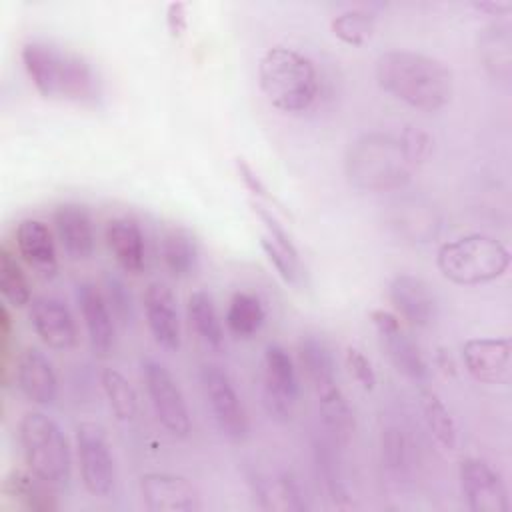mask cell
Returning <instances> with one entry per match:
<instances>
[{
  "label": "cell",
  "instance_id": "1",
  "mask_svg": "<svg viewBox=\"0 0 512 512\" xmlns=\"http://www.w3.org/2000/svg\"><path fill=\"white\" fill-rule=\"evenodd\" d=\"M24 70L42 98L98 106L104 86L98 70L82 54L50 40H28L20 52Z\"/></svg>",
  "mask_w": 512,
  "mask_h": 512
},
{
  "label": "cell",
  "instance_id": "2",
  "mask_svg": "<svg viewBox=\"0 0 512 512\" xmlns=\"http://www.w3.org/2000/svg\"><path fill=\"white\" fill-rule=\"evenodd\" d=\"M374 74L384 92L410 108L436 112L452 100V70L434 56L412 50H388L376 58Z\"/></svg>",
  "mask_w": 512,
  "mask_h": 512
},
{
  "label": "cell",
  "instance_id": "3",
  "mask_svg": "<svg viewBox=\"0 0 512 512\" xmlns=\"http://www.w3.org/2000/svg\"><path fill=\"white\" fill-rule=\"evenodd\" d=\"M398 136L368 132L358 136L344 158L348 182L364 192L402 190L414 172Z\"/></svg>",
  "mask_w": 512,
  "mask_h": 512
},
{
  "label": "cell",
  "instance_id": "4",
  "mask_svg": "<svg viewBox=\"0 0 512 512\" xmlns=\"http://www.w3.org/2000/svg\"><path fill=\"white\" fill-rule=\"evenodd\" d=\"M258 84L280 112L308 110L318 96V74L312 60L286 46L268 48L258 60Z\"/></svg>",
  "mask_w": 512,
  "mask_h": 512
},
{
  "label": "cell",
  "instance_id": "5",
  "mask_svg": "<svg viewBox=\"0 0 512 512\" xmlns=\"http://www.w3.org/2000/svg\"><path fill=\"white\" fill-rule=\"evenodd\" d=\"M440 274L460 286L498 280L510 268V250L488 234H468L444 242L436 252Z\"/></svg>",
  "mask_w": 512,
  "mask_h": 512
},
{
  "label": "cell",
  "instance_id": "6",
  "mask_svg": "<svg viewBox=\"0 0 512 512\" xmlns=\"http://www.w3.org/2000/svg\"><path fill=\"white\" fill-rule=\"evenodd\" d=\"M20 446L30 472L54 488L66 486L72 472L68 438L44 412H26L18 426Z\"/></svg>",
  "mask_w": 512,
  "mask_h": 512
},
{
  "label": "cell",
  "instance_id": "7",
  "mask_svg": "<svg viewBox=\"0 0 512 512\" xmlns=\"http://www.w3.org/2000/svg\"><path fill=\"white\" fill-rule=\"evenodd\" d=\"M200 386L210 406L212 418L218 430L232 442H242L248 436V416L244 404L226 374V370L214 362L200 366Z\"/></svg>",
  "mask_w": 512,
  "mask_h": 512
},
{
  "label": "cell",
  "instance_id": "8",
  "mask_svg": "<svg viewBox=\"0 0 512 512\" xmlns=\"http://www.w3.org/2000/svg\"><path fill=\"white\" fill-rule=\"evenodd\" d=\"M260 396L272 420L288 422L292 418L298 400V376L290 354L280 344H268L264 350Z\"/></svg>",
  "mask_w": 512,
  "mask_h": 512
},
{
  "label": "cell",
  "instance_id": "9",
  "mask_svg": "<svg viewBox=\"0 0 512 512\" xmlns=\"http://www.w3.org/2000/svg\"><path fill=\"white\" fill-rule=\"evenodd\" d=\"M142 378L146 384V392L158 422L172 434L174 438H188L192 430L190 412L184 400V394L174 380L172 372L154 358L142 360Z\"/></svg>",
  "mask_w": 512,
  "mask_h": 512
},
{
  "label": "cell",
  "instance_id": "10",
  "mask_svg": "<svg viewBox=\"0 0 512 512\" xmlns=\"http://www.w3.org/2000/svg\"><path fill=\"white\" fill-rule=\"evenodd\" d=\"M76 452L80 478L88 494L108 498L116 484V464L106 432L94 422L76 426Z\"/></svg>",
  "mask_w": 512,
  "mask_h": 512
},
{
  "label": "cell",
  "instance_id": "11",
  "mask_svg": "<svg viewBox=\"0 0 512 512\" xmlns=\"http://www.w3.org/2000/svg\"><path fill=\"white\" fill-rule=\"evenodd\" d=\"M370 320L376 328L380 346L386 354V358L390 360V364L396 368V372H400L404 378L422 384L428 380V364L420 352V348L416 346V342L404 332L400 320L396 314L388 312V310H372L370 312Z\"/></svg>",
  "mask_w": 512,
  "mask_h": 512
},
{
  "label": "cell",
  "instance_id": "12",
  "mask_svg": "<svg viewBox=\"0 0 512 512\" xmlns=\"http://www.w3.org/2000/svg\"><path fill=\"white\" fill-rule=\"evenodd\" d=\"M462 496L472 512H508L510 500L502 476L480 458H464L458 468Z\"/></svg>",
  "mask_w": 512,
  "mask_h": 512
},
{
  "label": "cell",
  "instance_id": "13",
  "mask_svg": "<svg viewBox=\"0 0 512 512\" xmlns=\"http://www.w3.org/2000/svg\"><path fill=\"white\" fill-rule=\"evenodd\" d=\"M140 496L150 512H198L202 500L196 486L178 474L146 472L140 476Z\"/></svg>",
  "mask_w": 512,
  "mask_h": 512
},
{
  "label": "cell",
  "instance_id": "14",
  "mask_svg": "<svg viewBox=\"0 0 512 512\" xmlns=\"http://www.w3.org/2000/svg\"><path fill=\"white\" fill-rule=\"evenodd\" d=\"M386 222L400 238L410 242H430L440 232V214L432 202L422 196H400L392 200Z\"/></svg>",
  "mask_w": 512,
  "mask_h": 512
},
{
  "label": "cell",
  "instance_id": "15",
  "mask_svg": "<svg viewBox=\"0 0 512 512\" xmlns=\"http://www.w3.org/2000/svg\"><path fill=\"white\" fill-rule=\"evenodd\" d=\"M30 324L36 336L54 350H70L78 344V326L70 308L54 296H36L30 304Z\"/></svg>",
  "mask_w": 512,
  "mask_h": 512
},
{
  "label": "cell",
  "instance_id": "16",
  "mask_svg": "<svg viewBox=\"0 0 512 512\" xmlns=\"http://www.w3.org/2000/svg\"><path fill=\"white\" fill-rule=\"evenodd\" d=\"M76 304L82 312L92 352L100 358L110 356L116 340V320L104 292L92 282L76 284Z\"/></svg>",
  "mask_w": 512,
  "mask_h": 512
},
{
  "label": "cell",
  "instance_id": "17",
  "mask_svg": "<svg viewBox=\"0 0 512 512\" xmlns=\"http://www.w3.org/2000/svg\"><path fill=\"white\" fill-rule=\"evenodd\" d=\"M388 296L394 310L416 328H428L438 318V300L432 288L418 276H394L388 286Z\"/></svg>",
  "mask_w": 512,
  "mask_h": 512
},
{
  "label": "cell",
  "instance_id": "18",
  "mask_svg": "<svg viewBox=\"0 0 512 512\" xmlns=\"http://www.w3.org/2000/svg\"><path fill=\"white\" fill-rule=\"evenodd\" d=\"M144 314L156 344L168 352L180 348V318L174 292L164 282H150L144 290Z\"/></svg>",
  "mask_w": 512,
  "mask_h": 512
},
{
  "label": "cell",
  "instance_id": "19",
  "mask_svg": "<svg viewBox=\"0 0 512 512\" xmlns=\"http://www.w3.org/2000/svg\"><path fill=\"white\" fill-rule=\"evenodd\" d=\"M510 352L508 338H470L462 344L464 366L482 384H500L508 378Z\"/></svg>",
  "mask_w": 512,
  "mask_h": 512
},
{
  "label": "cell",
  "instance_id": "20",
  "mask_svg": "<svg viewBox=\"0 0 512 512\" xmlns=\"http://www.w3.org/2000/svg\"><path fill=\"white\" fill-rule=\"evenodd\" d=\"M246 482L258 500L260 508L264 510H296L306 512L310 508L306 500V492L302 484L286 470H280L276 474H266L256 468L246 470Z\"/></svg>",
  "mask_w": 512,
  "mask_h": 512
},
{
  "label": "cell",
  "instance_id": "21",
  "mask_svg": "<svg viewBox=\"0 0 512 512\" xmlns=\"http://www.w3.org/2000/svg\"><path fill=\"white\" fill-rule=\"evenodd\" d=\"M54 230L70 260H88L96 248L94 224L86 206L66 202L54 210Z\"/></svg>",
  "mask_w": 512,
  "mask_h": 512
},
{
  "label": "cell",
  "instance_id": "22",
  "mask_svg": "<svg viewBox=\"0 0 512 512\" xmlns=\"http://www.w3.org/2000/svg\"><path fill=\"white\" fill-rule=\"evenodd\" d=\"M16 384L30 402L40 406L52 404L58 396V378L54 366L36 346H26L18 354Z\"/></svg>",
  "mask_w": 512,
  "mask_h": 512
},
{
  "label": "cell",
  "instance_id": "23",
  "mask_svg": "<svg viewBox=\"0 0 512 512\" xmlns=\"http://www.w3.org/2000/svg\"><path fill=\"white\" fill-rule=\"evenodd\" d=\"M16 248L22 260L44 278L56 276L58 258L50 228L42 220L26 218L16 228Z\"/></svg>",
  "mask_w": 512,
  "mask_h": 512
},
{
  "label": "cell",
  "instance_id": "24",
  "mask_svg": "<svg viewBox=\"0 0 512 512\" xmlns=\"http://www.w3.org/2000/svg\"><path fill=\"white\" fill-rule=\"evenodd\" d=\"M336 448H338V444L332 438L316 436L312 440L314 470H316L318 482L322 484V490L330 498V502L340 510H348V508H352V498H350V490H348L346 476L342 470V460H340V454Z\"/></svg>",
  "mask_w": 512,
  "mask_h": 512
},
{
  "label": "cell",
  "instance_id": "25",
  "mask_svg": "<svg viewBox=\"0 0 512 512\" xmlns=\"http://www.w3.org/2000/svg\"><path fill=\"white\" fill-rule=\"evenodd\" d=\"M106 244L120 264L130 274H140L146 266V246L140 224L134 218L118 216L106 224Z\"/></svg>",
  "mask_w": 512,
  "mask_h": 512
},
{
  "label": "cell",
  "instance_id": "26",
  "mask_svg": "<svg viewBox=\"0 0 512 512\" xmlns=\"http://www.w3.org/2000/svg\"><path fill=\"white\" fill-rule=\"evenodd\" d=\"M478 56L490 78L510 82L512 78V32L504 22H494L482 28L476 36Z\"/></svg>",
  "mask_w": 512,
  "mask_h": 512
},
{
  "label": "cell",
  "instance_id": "27",
  "mask_svg": "<svg viewBox=\"0 0 512 512\" xmlns=\"http://www.w3.org/2000/svg\"><path fill=\"white\" fill-rule=\"evenodd\" d=\"M314 392H316V400H318L320 418H322L324 428L328 430L330 438L336 444H346L354 432V414H352V408H350L346 396L342 394L338 382L326 384Z\"/></svg>",
  "mask_w": 512,
  "mask_h": 512
},
{
  "label": "cell",
  "instance_id": "28",
  "mask_svg": "<svg viewBox=\"0 0 512 512\" xmlns=\"http://www.w3.org/2000/svg\"><path fill=\"white\" fill-rule=\"evenodd\" d=\"M160 256L168 272L178 278H186L194 274L198 268L196 240L188 230L180 226H172L164 230L160 240Z\"/></svg>",
  "mask_w": 512,
  "mask_h": 512
},
{
  "label": "cell",
  "instance_id": "29",
  "mask_svg": "<svg viewBox=\"0 0 512 512\" xmlns=\"http://www.w3.org/2000/svg\"><path fill=\"white\" fill-rule=\"evenodd\" d=\"M298 360L314 390L336 382V360L322 338L302 336L298 342Z\"/></svg>",
  "mask_w": 512,
  "mask_h": 512
},
{
  "label": "cell",
  "instance_id": "30",
  "mask_svg": "<svg viewBox=\"0 0 512 512\" xmlns=\"http://www.w3.org/2000/svg\"><path fill=\"white\" fill-rule=\"evenodd\" d=\"M48 482L38 478L34 472L10 470L4 480V494L20 502L28 510H54L56 502Z\"/></svg>",
  "mask_w": 512,
  "mask_h": 512
},
{
  "label": "cell",
  "instance_id": "31",
  "mask_svg": "<svg viewBox=\"0 0 512 512\" xmlns=\"http://www.w3.org/2000/svg\"><path fill=\"white\" fill-rule=\"evenodd\" d=\"M188 320L196 336L210 346L212 350H220L224 346V328L220 316L216 312L214 300L208 292L196 290L188 298Z\"/></svg>",
  "mask_w": 512,
  "mask_h": 512
},
{
  "label": "cell",
  "instance_id": "32",
  "mask_svg": "<svg viewBox=\"0 0 512 512\" xmlns=\"http://www.w3.org/2000/svg\"><path fill=\"white\" fill-rule=\"evenodd\" d=\"M266 320L262 302L250 292H234L226 308V326L238 338L254 336Z\"/></svg>",
  "mask_w": 512,
  "mask_h": 512
},
{
  "label": "cell",
  "instance_id": "33",
  "mask_svg": "<svg viewBox=\"0 0 512 512\" xmlns=\"http://www.w3.org/2000/svg\"><path fill=\"white\" fill-rule=\"evenodd\" d=\"M420 408L424 422L434 436V440L444 448V450H454L456 448V424L454 418L450 416L448 408L440 400V396L428 388L420 392Z\"/></svg>",
  "mask_w": 512,
  "mask_h": 512
},
{
  "label": "cell",
  "instance_id": "34",
  "mask_svg": "<svg viewBox=\"0 0 512 512\" xmlns=\"http://www.w3.org/2000/svg\"><path fill=\"white\" fill-rule=\"evenodd\" d=\"M380 458L386 474L394 480H404L410 472V440L396 424L386 426L380 434Z\"/></svg>",
  "mask_w": 512,
  "mask_h": 512
},
{
  "label": "cell",
  "instance_id": "35",
  "mask_svg": "<svg viewBox=\"0 0 512 512\" xmlns=\"http://www.w3.org/2000/svg\"><path fill=\"white\" fill-rule=\"evenodd\" d=\"M100 384L114 416L122 422L132 420L138 412V396L134 386L128 382V378L114 368H104L100 376Z\"/></svg>",
  "mask_w": 512,
  "mask_h": 512
},
{
  "label": "cell",
  "instance_id": "36",
  "mask_svg": "<svg viewBox=\"0 0 512 512\" xmlns=\"http://www.w3.org/2000/svg\"><path fill=\"white\" fill-rule=\"evenodd\" d=\"M374 26H376L374 12L362 6L348 8L330 20L332 34L348 46H362L366 40H370Z\"/></svg>",
  "mask_w": 512,
  "mask_h": 512
},
{
  "label": "cell",
  "instance_id": "37",
  "mask_svg": "<svg viewBox=\"0 0 512 512\" xmlns=\"http://www.w3.org/2000/svg\"><path fill=\"white\" fill-rule=\"evenodd\" d=\"M0 292L4 302L14 308H22L32 300L28 278L6 248H0Z\"/></svg>",
  "mask_w": 512,
  "mask_h": 512
},
{
  "label": "cell",
  "instance_id": "38",
  "mask_svg": "<svg viewBox=\"0 0 512 512\" xmlns=\"http://www.w3.org/2000/svg\"><path fill=\"white\" fill-rule=\"evenodd\" d=\"M260 246H262L266 258L270 260V264L276 268L278 276H280L286 284L296 286V284L300 282V276H302V266H300L298 254L288 252V250L282 248L278 242H274L268 234H262Z\"/></svg>",
  "mask_w": 512,
  "mask_h": 512
},
{
  "label": "cell",
  "instance_id": "39",
  "mask_svg": "<svg viewBox=\"0 0 512 512\" xmlns=\"http://www.w3.org/2000/svg\"><path fill=\"white\" fill-rule=\"evenodd\" d=\"M104 296L114 314V320L128 326L134 320V298L122 278L108 274L104 280Z\"/></svg>",
  "mask_w": 512,
  "mask_h": 512
},
{
  "label": "cell",
  "instance_id": "40",
  "mask_svg": "<svg viewBox=\"0 0 512 512\" xmlns=\"http://www.w3.org/2000/svg\"><path fill=\"white\" fill-rule=\"evenodd\" d=\"M398 138H400V142H402V146H404V152H406L408 160H410L414 166L422 164V162L430 156V152H432V138H430V134H428L424 128H420V126L408 124V126L400 132Z\"/></svg>",
  "mask_w": 512,
  "mask_h": 512
},
{
  "label": "cell",
  "instance_id": "41",
  "mask_svg": "<svg viewBox=\"0 0 512 512\" xmlns=\"http://www.w3.org/2000/svg\"><path fill=\"white\" fill-rule=\"evenodd\" d=\"M346 366H348L350 374L354 376V380L364 390H372L376 386V372H374L370 360L362 354V350L348 346L346 348Z\"/></svg>",
  "mask_w": 512,
  "mask_h": 512
},
{
  "label": "cell",
  "instance_id": "42",
  "mask_svg": "<svg viewBox=\"0 0 512 512\" xmlns=\"http://www.w3.org/2000/svg\"><path fill=\"white\" fill-rule=\"evenodd\" d=\"M234 164H236V172H238L240 180L244 182V186H246L256 198H262V200H268V202L280 206V202L268 192V188L264 186V182L260 180V176L254 172V168H252L244 158H236Z\"/></svg>",
  "mask_w": 512,
  "mask_h": 512
},
{
  "label": "cell",
  "instance_id": "43",
  "mask_svg": "<svg viewBox=\"0 0 512 512\" xmlns=\"http://www.w3.org/2000/svg\"><path fill=\"white\" fill-rule=\"evenodd\" d=\"M186 2H170L166 6V26H168V32L174 36V38H180L184 32H186V26H188V14H186Z\"/></svg>",
  "mask_w": 512,
  "mask_h": 512
},
{
  "label": "cell",
  "instance_id": "44",
  "mask_svg": "<svg viewBox=\"0 0 512 512\" xmlns=\"http://www.w3.org/2000/svg\"><path fill=\"white\" fill-rule=\"evenodd\" d=\"M472 6L478 12H484L488 16H506L512 10V2L508 0H480V2H472Z\"/></svg>",
  "mask_w": 512,
  "mask_h": 512
},
{
  "label": "cell",
  "instance_id": "45",
  "mask_svg": "<svg viewBox=\"0 0 512 512\" xmlns=\"http://www.w3.org/2000/svg\"><path fill=\"white\" fill-rule=\"evenodd\" d=\"M436 364H438V368H442L444 374H450V376L456 374L452 356H450V352H448L446 348H438V352H436Z\"/></svg>",
  "mask_w": 512,
  "mask_h": 512
}]
</instances>
